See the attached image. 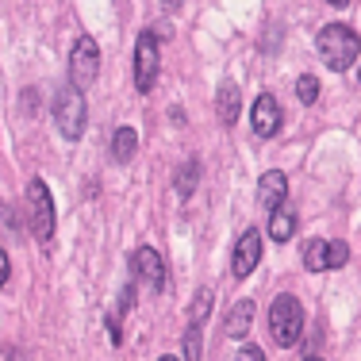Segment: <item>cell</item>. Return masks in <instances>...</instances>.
I'll list each match as a JSON object with an SVG mask.
<instances>
[{
  "label": "cell",
  "mask_w": 361,
  "mask_h": 361,
  "mask_svg": "<svg viewBox=\"0 0 361 361\" xmlns=\"http://www.w3.org/2000/svg\"><path fill=\"white\" fill-rule=\"evenodd\" d=\"M315 47H319L323 62L331 66L334 73L350 70V66L357 62V54H361V39L346 27V23H326L319 35H315Z\"/></svg>",
  "instance_id": "obj_1"
},
{
  "label": "cell",
  "mask_w": 361,
  "mask_h": 361,
  "mask_svg": "<svg viewBox=\"0 0 361 361\" xmlns=\"http://www.w3.org/2000/svg\"><path fill=\"white\" fill-rule=\"evenodd\" d=\"M300 331H304V304L285 292V296H277L269 307V334H273L277 346L292 350L300 342Z\"/></svg>",
  "instance_id": "obj_2"
},
{
  "label": "cell",
  "mask_w": 361,
  "mask_h": 361,
  "mask_svg": "<svg viewBox=\"0 0 361 361\" xmlns=\"http://www.w3.org/2000/svg\"><path fill=\"white\" fill-rule=\"evenodd\" d=\"M85 89H77V85H62V89L54 92V123L58 131L66 135V139H81L85 135V119H89V111H85Z\"/></svg>",
  "instance_id": "obj_3"
},
{
  "label": "cell",
  "mask_w": 361,
  "mask_h": 361,
  "mask_svg": "<svg viewBox=\"0 0 361 361\" xmlns=\"http://www.w3.org/2000/svg\"><path fill=\"white\" fill-rule=\"evenodd\" d=\"M27 223H31V235L39 243H50L54 238V196H50L47 180L35 177L27 185Z\"/></svg>",
  "instance_id": "obj_4"
},
{
  "label": "cell",
  "mask_w": 361,
  "mask_h": 361,
  "mask_svg": "<svg viewBox=\"0 0 361 361\" xmlns=\"http://www.w3.org/2000/svg\"><path fill=\"white\" fill-rule=\"evenodd\" d=\"M158 66H161V42L154 31H142L139 42H135V89L150 92L154 81H158Z\"/></svg>",
  "instance_id": "obj_5"
},
{
  "label": "cell",
  "mask_w": 361,
  "mask_h": 361,
  "mask_svg": "<svg viewBox=\"0 0 361 361\" xmlns=\"http://www.w3.org/2000/svg\"><path fill=\"white\" fill-rule=\"evenodd\" d=\"M97 73H100V47H97V39L81 35L70 50V81L77 89H89L97 81Z\"/></svg>",
  "instance_id": "obj_6"
},
{
  "label": "cell",
  "mask_w": 361,
  "mask_h": 361,
  "mask_svg": "<svg viewBox=\"0 0 361 361\" xmlns=\"http://www.w3.org/2000/svg\"><path fill=\"white\" fill-rule=\"evenodd\" d=\"M131 273H135V281L150 285L154 292L166 288V262H161V254L154 250V246H139V250L131 254Z\"/></svg>",
  "instance_id": "obj_7"
},
{
  "label": "cell",
  "mask_w": 361,
  "mask_h": 361,
  "mask_svg": "<svg viewBox=\"0 0 361 361\" xmlns=\"http://www.w3.org/2000/svg\"><path fill=\"white\" fill-rule=\"evenodd\" d=\"M250 119H254V131L262 135V139H273V135L281 131V123H285V111H281V104H277L273 92H265V97L254 100Z\"/></svg>",
  "instance_id": "obj_8"
},
{
  "label": "cell",
  "mask_w": 361,
  "mask_h": 361,
  "mask_svg": "<svg viewBox=\"0 0 361 361\" xmlns=\"http://www.w3.org/2000/svg\"><path fill=\"white\" fill-rule=\"evenodd\" d=\"M257 262H262V235L257 231H243V238L235 246V257H231V273L243 281L257 269Z\"/></svg>",
  "instance_id": "obj_9"
},
{
  "label": "cell",
  "mask_w": 361,
  "mask_h": 361,
  "mask_svg": "<svg viewBox=\"0 0 361 361\" xmlns=\"http://www.w3.org/2000/svg\"><path fill=\"white\" fill-rule=\"evenodd\" d=\"M285 196H288V177L281 173V169L262 173V180H257V204H262L269 216L281 208V204H285Z\"/></svg>",
  "instance_id": "obj_10"
},
{
  "label": "cell",
  "mask_w": 361,
  "mask_h": 361,
  "mask_svg": "<svg viewBox=\"0 0 361 361\" xmlns=\"http://www.w3.org/2000/svg\"><path fill=\"white\" fill-rule=\"evenodd\" d=\"M250 323H254V304H250V300H238V304L227 312V323H223V331H227V338H246Z\"/></svg>",
  "instance_id": "obj_11"
},
{
  "label": "cell",
  "mask_w": 361,
  "mask_h": 361,
  "mask_svg": "<svg viewBox=\"0 0 361 361\" xmlns=\"http://www.w3.org/2000/svg\"><path fill=\"white\" fill-rule=\"evenodd\" d=\"M135 150H139L135 127H116V135H111V158H116L119 166H127V161L135 158Z\"/></svg>",
  "instance_id": "obj_12"
},
{
  "label": "cell",
  "mask_w": 361,
  "mask_h": 361,
  "mask_svg": "<svg viewBox=\"0 0 361 361\" xmlns=\"http://www.w3.org/2000/svg\"><path fill=\"white\" fill-rule=\"evenodd\" d=\"M292 235H296V212H292L288 204H281L269 219V238L273 243H288Z\"/></svg>",
  "instance_id": "obj_13"
},
{
  "label": "cell",
  "mask_w": 361,
  "mask_h": 361,
  "mask_svg": "<svg viewBox=\"0 0 361 361\" xmlns=\"http://www.w3.org/2000/svg\"><path fill=\"white\" fill-rule=\"evenodd\" d=\"M216 104H219V119L223 123H238V85L235 81H223L219 85V97H216Z\"/></svg>",
  "instance_id": "obj_14"
},
{
  "label": "cell",
  "mask_w": 361,
  "mask_h": 361,
  "mask_svg": "<svg viewBox=\"0 0 361 361\" xmlns=\"http://www.w3.org/2000/svg\"><path fill=\"white\" fill-rule=\"evenodd\" d=\"M196 180H200V161L185 158V161H180V169H177V177H173V188H177L180 200H188V196H192Z\"/></svg>",
  "instance_id": "obj_15"
},
{
  "label": "cell",
  "mask_w": 361,
  "mask_h": 361,
  "mask_svg": "<svg viewBox=\"0 0 361 361\" xmlns=\"http://www.w3.org/2000/svg\"><path fill=\"white\" fill-rule=\"evenodd\" d=\"M304 265H307L312 273L331 269V243H323V238H312V243H307V250H304Z\"/></svg>",
  "instance_id": "obj_16"
},
{
  "label": "cell",
  "mask_w": 361,
  "mask_h": 361,
  "mask_svg": "<svg viewBox=\"0 0 361 361\" xmlns=\"http://www.w3.org/2000/svg\"><path fill=\"white\" fill-rule=\"evenodd\" d=\"M212 288H200L196 292V300H192V307H188V323H204V315L212 312Z\"/></svg>",
  "instance_id": "obj_17"
},
{
  "label": "cell",
  "mask_w": 361,
  "mask_h": 361,
  "mask_svg": "<svg viewBox=\"0 0 361 361\" xmlns=\"http://www.w3.org/2000/svg\"><path fill=\"white\" fill-rule=\"evenodd\" d=\"M296 97H300V104H315V100H319V81H315L312 73H304L296 81Z\"/></svg>",
  "instance_id": "obj_18"
},
{
  "label": "cell",
  "mask_w": 361,
  "mask_h": 361,
  "mask_svg": "<svg viewBox=\"0 0 361 361\" xmlns=\"http://www.w3.org/2000/svg\"><path fill=\"white\" fill-rule=\"evenodd\" d=\"M185 357H200V323H188V334H185Z\"/></svg>",
  "instance_id": "obj_19"
},
{
  "label": "cell",
  "mask_w": 361,
  "mask_h": 361,
  "mask_svg": "<svg viewBox=\"0 0 361 361\" xmlns=\"http://www.w3.org/2000/svg\"><path fill=\"white\" fill-rule=\"evenodd\" d=\"M350 262V246L346 243H331V269H342Z\"/></svg>",
  "instance_id": "obj_20"
},
{
  "label": "cell",
  "mask_w": 361,
  "mask_h": 361,
  "mask_svg": "<svg viewBox=\"0 0 361 361\" xmlns=\"http://www.w3.org/2000/svg\"><path fill=\"white\" fill-rule=\"evenodd\" d=\"M131 307H135V285H127V288H123V296H119V312H116V315L123 319V315L131 312Z\"/></svg>",
  "instance_id": "obj_21"
},
{
  "label": "cell",
  "mask_w": 361,
  "mask_h": 361,
  "mask_svg": "<svg viewBox=\"0 0 361 361\" xmlns=\"http://www.w3.org/2000/svg\"><path fill=\"white\" fill-rule=\"evenodd\" d=\"M238 357H246V361H262V350H257V346H243V350H238Z\"/></svg>",
  "instance_id": "obj_22"
},
{
  "label": "cell",
  "mask_w": 361,
  "mask_h": 361,
  "mask_svg": "<svg viewBox=\"0 0 361 361\" xmlns=\"http://www.w3.org/2000/svg\"><path fill=\"white\" fill-rule=\"evenodd\" d=\"M0 277L12 281V262H8V254H0Z\"/></svg>",
  "instance_id": "obj_23"
},
{
  "label": "cell",
  "mask_w": 361,
  "mask_h": 361,
  "mask_svg": "<svg viewBox=\"0 0 361 361\" xmlns=\"http://www.w3.org/2000/svg\"><path fill=\"white\" fill-rule=\"evenodd\" d=\"M326 4H334V8H346V4H350V0H326Z\"/></svg>",
  "instance_id": "obj_24"
},
{
  "label": "cell",
  "mask_w": 361,
  "mask_h": 361,
  "mask_svg": "<svg viewBox=\"0 0 361 361\" xmlns=\"http://www.w3.org/2000/svg\"><path fill=\"white\" fill-rule=\"evenodd\" d=\"M161 4H166V8H177V4H180V0H161Z\"/></svg>",
  "instance_id": "obj_25"
},
{
  "label": "cell",
  "mask_w": 361,
  "mask_h": 361,
  "mask_svg": "<svg viewBox=\"0 0 361 361\" xmlns=\"http://www.w3.org/2000/svg\"><path fill=\"white\" fill-rule=\"evenodd\" d=\"M357 85H361V73H357Z\"/></svg>",
  "instance_id": "obj_26"
}]
</instances>
